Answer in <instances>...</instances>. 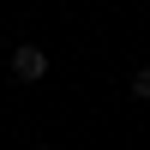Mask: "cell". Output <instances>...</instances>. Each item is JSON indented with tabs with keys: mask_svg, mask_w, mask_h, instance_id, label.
Segmentation results:
<instances>
[{
	"mask_svg": "<svg viewBox=\"0 0 150 150\" xmlns=\"http://www.w3.org/2000/svg\"><path fill=\"white\" fill-rule=\"evenodd\" d=\"M12 78H18V84H42L48 78V48L18 42V48H12Z\"/></svg>",
	"mask_w": 150,
	"mask_h": 150,
	"instance_id": "1",
	"label": "cell"
},
{
	"mask_svg": "<svg viewBox=\"0 0 150 150\" xmlns=\"http://www.w3.org/2000/svg\"><path fill=\"white\" fill-rule=\"evenodd\" d=\"M126 90H132V102H150V66L132 72V78H126Z\"/></svg>",
	"mask_w": 150,
	"mask_h": 150,
	"instance_id": "2",
	"label": "cell"
},
{
	"mask_svg": "<svg viewBox=\"0 0 150 150\" xmlns=\"http://www.w3.org/2000/svg\"><path fill=\"white\" fill-rule=\"evenodd\" d=\"M36 150H54V144H36Z\"/></svg>",
	"mask_w": 150,
	"mask_h": 150,
	"instance_id": "3",
	"label": "cell"
}]
</instances>
